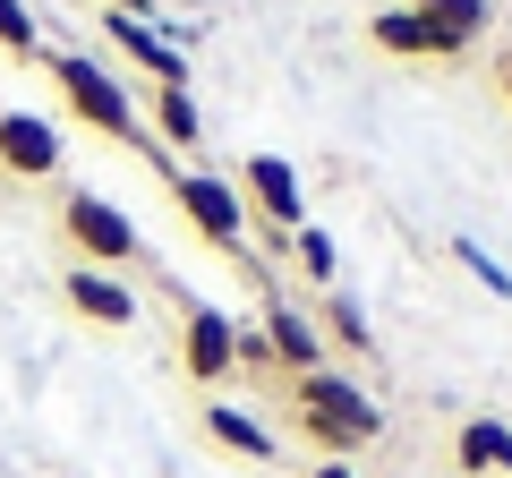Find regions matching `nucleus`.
<instances>
[{"mask_svg":"<svg viewBox=\"0 0 512 478\" xmlns=\"http://www.w3.org/2000/svg\"><path fill=\"white\" fill-rule=\"evenodd\" d=\"M0 171L9 180H52L60 171V129L43 111H0Z\"/></svg>","mask_w":512,"mask_h":478,"instance_id":"1a4fd4ad","label":"nucleus"},{"mask_svg":"<svg viewBox=\"0 0 512 478\" xmlns=\"http://www.w3.org/2000/svg\"><path fill=\"white\" fill-rule=\"evenodd\" d=\"M316 333H333L350 359L376 350V333H367V316H359V299H350V291H325V299H316Z\"/></svg>","mask_w":512,"mask_h":478,"instance_id":"2eb2a0df","label":"nucleus"},{"mask_svg":"<svg viewBox=\"0 0 512 478\" xmlns=\"http://www.w3.org/2000/svg\"><path fill=\"white\" fill-rule=\"evenodd\" d=\"M367 43H376V52H393V60H436V26H427L419 9H402V0L367 18Z\"/></svg>","mask_w":512,"mask_h":478,"instance_id":"9b49d317","label":"nucleus"},{"mask_svg":"<svg viewBox=\"0 0 512 478\" xmlns=\"http://www.w3.org/2000/svg\"><path fill=\"white\" fill-rule=\"evenodd\" d=\"M239 205H248L256 222H265V231H308V197H299V171L282 163V154H248V171H239Z\"/></svg>","mask_w":512,"mask_h":478,"instance_id":"423d86ee","label":"nucleus"},{"mask_svg":"<svg viewBox=\"0 0 512 478\" xmlns=\"http://www.w3.org/2000/svg\"><path fill=\"white\" fill-rule=\"evenodd\" d=\"M495 86H504V103H512V52H504V69H495Z\"/></svg>","mask_w":512,"mask_h":478,"instance_id":"4be33fe9","label":"nucleus"},{"mask_svg":"<svg viewBox=\"0 0 512 478\" xmlns=\"http://www.w3.org/2000/svg\"><path fill=\"white\" fill-rule=\"evenodd\" d=\"M265 342H274V359H282V376H316V368H333L325 359V333H316V316L299 308V299H282V291H265Z\"/></svg>","mask_w":512,"mask_h":478,"instance_id":"6e6552de","label":"nucleus"},{"mask_svg":"<svg viewBox=\"0 0 512 478\" xmlns=\"http://www.w3.org/2000/svg\"><path fill=\"white\" fill-rule=\"evenodd\" d=\"M52 69V86L69 94V111L86 120V129H103V137H120V146H137L154 163V137H146V120H137V103H128V86L103 69V60H86V52H52L43 60Z\"/></svg>","mask_w":512,"mask_h":478,"instance_id":"f03ea898","label":"nucleus"},{"mask_svg":"<svg viewBox=\"0 0 512 478\" xmlns=\"http://www.w3.org/2000/svg\"><path fill=\"white\" fill-rule=\"evenodd\" d=\"M154 129L171 137L180 154H197L205 146V120H197V94L188 86H154Z\"/></svg>","mask_w":512,"mask_h":478,"instance_id":"4468645a","label":"nucleus"},{"mask_svg":"<svg viewBox=\"0 0 512 478\" xmlns=\"http://www.w3.org/2000/svg\"><path fill=\"white\" fill-rule=\"evenodd\" d=\"M103 35H111V52H120V60H137V69H146L154 86H188V52H180V35H163L154 18L103 9Z\"/></svg>","mask_w":512,"mask_h":478,"instance_id":"0eeeda50","label":"nucleus"},{"mask_svg":"<svg viewBox=\"0 0 512 478\" xmlns=\"http://www.w3.org/2000/svg\"><path fill=\"white\" fill-rule=\"evenodd\" d=\"M0 52H9V60H43L35 18H26V0H0Z\"/></svg>","mask_w":512,"mask_h":478,"instance_id":"f3484780","label":"nucleus"},{"mask_svg":"<svg viewBox=\"0 0 512 478\" xmlns=\"http://www.w3.org/2000/svg\"><path fill=\"white\" fill-rule=\"evenodd\" d=\"M453 265H461V274H478V282H487L495 299H512V274H504V265L487 257V248H478V239H453Z\"/></svg>","mask_w":512,"mask_h":478,"instance_id":"a211bd4d","label":"nucleus"},{"mask_svg":"<svg viewBox=\"0 0 512 478\" xmlns=\"http://www.w3.org/2000/svg\"><path fill=\"white\" fill-rule=\"evenodd\" d=\"M291 402H299V427H308V444L325 461H350L359 444L384 436V410L367 402V385H359V376H342V368L291 376Z\"/></svg>","mask_w":512,"mask_h":478,"instance_id":"f257e3e1","label":"nucleus"},{"mask_svg":"<svg viewBox=\"0 0 512 478\" xmlns=\"http://www.w3.org/2000/svg\"><path fill=\"white\" fill-rule=\"evenodd\" d=\"M239 368H248V376H282V359H274V342H265V325H239Z\"/></svg>","mask_w":512,"mask_h":478,"instance_id":"6ab92c4d","label":"nucleus"},{"mask_svg":"<svg viewBox=\"0 0 512 478\" xmlns=\"http://www.w3.org/2000/svg\"><path fill=\"white\" fill-rule=\"evenodd\" d=\"M60 231H69V239H77V257H86V265H103V274H120V265H137V257H146L137 222H128L111 197H94V188H69V197H60Z\"/></svg>","mask_w":512,"mask_h":478,"instance_id":"20e7f679","label":"nucleus"},{"mask_svg":"<svg viewBox=\"0 0 512 478\" xmlns=\"http://www.w3.org/2000/svg\"><path fill=\"white\" fill-rule=\"evenodd\" d=\"M163 188H171V205L197 222L205 248H222L231 265L248 257V205H239V188H231V180H214V171H163Z\"/></svg>","mask_w":512,"mask_h":478,"instance_id":"7ed1b4c3","label":"nucleus"},{"mask_svg":"<svg viewBox=\"0 0 512 478\" xmlns=\"http://www.w3.org/2000/svg\"><path fill=\"white\" fill-rule=\"evenodd\" d=\"M180 368L197 376V385L239 376V316H222L214 299H188L180 291Z\"/></svg>","mask_w":512,"mask_h":478,"instance_id":"39448f33","label":"nucleus"},{"mask_svg":"<svg viewBox=\"0 0 512 478\" xmlns=\"http://www.w3.org/2000/svg\"><path fill=\"white\" fill-rule=\"evenodd\" d=\"M205 436H214L222 453H239V461H256V470H265V461L282 453V444L265 436V419H248V410H231V402H205Z\"/></svg>","mask_w":512,"mask_h":478,"instance_id":"f8f14e48","label":"nucleus"},{"mask_svg":"<svg viewBox=\"0 0 512 478\" xmlns=\"http://www.w3.org/2000/svg\"><path fill=\"white\" fill-rule=\"evenodd\" d=\"M308 478H359L350 461H308Z\"/></svg>","mask_w":512,"mask_h":478,"instance_id":"412c9836","label":"nucleus"},{"mask_svg":"<svg viewBox=\"0 0 512 478\" xmlns=\"http://www.w3.org/2000/svg\"><path fill=\"white\" fill-rule=\"evenodd\" d=\"M427 26H436V60H461V52L495 26V9H487V0H436V9H427Z\"/></svg>","mask_w":512,"mask_h":478,"instance_id":"ddd939ff","label":"nucleus"},{"mask_svg":"<svg viewBox=\"0 0 512 478\" xmlns=\"http://www.w3.org/2000/svg\"><path fill=\"white\" fill-rule=\"evenodd\" d=\"M402 9H419V18H427V9H436V0H402Z\"/></svg>","mask_w":512,"mask_h":478,"instance_id":"5701e85b","label":"nucleus"},{"mask_svg":"<svg viewBox=\"0 0 512 478\" xmlns=\"http://www.w3.org/2000/svg\"><path fill=\"white\" fill-rule=\"evenodd\" d=\"M60 299H69L86 325H137V291H128L120 274H103V265H69V282H60Z\"/></svg>","mask_w":512,"mask_h":478,"instance_id":"9d476101","label":"nucleus"},{"mask_svg":"<svg viewBox=\"0 0 512 478\" xmlns=\"http://www.w3.org/2000/svg\"><path fill=\"white\" fill-rule=\"evenodd\" d=\"M103 9H128V18H163V0H103Z\"/></svg>","mask_w":512,"mask_h":478,"instance_id":"aec40b11","label":"nucleus"},{"mask_svg":"<svg viewBox=\"0 0 512 478\" xmlns=\"http://www.w3.org/2000/svg\"><path fill=\"white\" fill-rule=\"evenodd\" d=\"M291 257H299V274H308L316 291H333V282H342V257H333V239L316 231V222H308V231L291 239Z\"/></svg>","mask_w":512,"mask_h":478,"instance_id":"dca6fc26","label":"nucleus"}]
</instances>
